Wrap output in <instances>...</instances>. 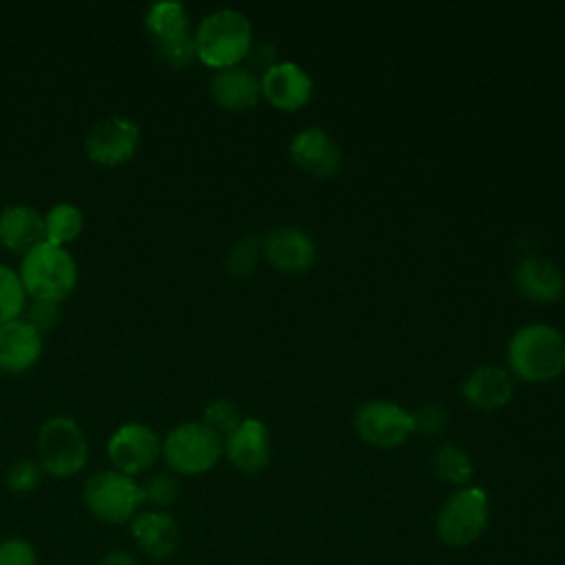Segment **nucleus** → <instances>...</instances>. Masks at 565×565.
<instances>
[{
  "label": "nucleus",
  "instance_id": "obj_1",
  "mask_svg": "<svg viewBox=\"0 0 565 565\" xmlns=\"http://www.w3.org/2000/svg\"><path fill=\"white\" fill-rule=\"evenodd\" d=\"M194 42L196 57L205 66L214 71L238 66L254 44L252 24L236 9H216L199 22Z\"/></svg>",
  "mask_w": 565,
  "mask_h": 565
},
{
  "label": "nucleus",
  "instance_id": "obj_2",
  "mask_svg": "<svg viewBox=\"0 0 565 565\" xmlns=\"http://www.w3.org/2000/svg\"><path fill=\"white\" fill-rule=\"evenodd\" d=\"M514 375L527 382H550L565 371V338L550 324L521 327L508 344Z\"/></svg>",
  "mask_w": 565,
  "mask_h": 565
},
{
  "label": "nucleus",
  "instance_id": "obj_3",
  "mask_svg": "<svg viewBox=\"0 0 565 565\" xmlns=\"http://www.w3.org/2000/svg\"><path fill=\"white\" fill-rule=\"evenodd\" d=\"M18 276L26 296L62 302L77 285V263L66 247L44 241L22 256Z\"/></svg>",
  "mask_w": 565,
  "mask_h": 565
},
{
  "label": "nucleus",
  "instance_id": "obj_4",
  "mask_svg": "<svg viewBox=\"0 0 565 565\" xmlns=\"http://www.w3.org/2000/svg\"><path fill=\"white\" fill-rule=\"evenodd\" d=\"M88 441L79 424L71 417H49L38 430V463L55 479L75 477L86 468Z\"/></svg>",
  "mask_w": 565,
  "mask_h": 565
},
{
  "label": "nucleus",
  "instance_id": "obj_5",
  "mask_svg": "<svg viewBox=\"0 0 565 565\" xmlns=\"http://www.w3.org/2000/svg\"><path fill=\"white\" fill-rule=\"evenodd\" d=\"M88 512L108 525L130 523L143 505L141 483L117 470H99L90 475L82 490Z\"/></svg>",
  "mask_w": 565,
  "mask_h": 565
},
{
  "label": "nucleus",
  "instance_id": "obj_6",
  "mask_svg": "<svg viewBox=\"0 0 565 565\" xmlns=\"http://www.w3.org/2000/svg\"><path fill=\"white\" fill-rule=\"evenodd\" d=\"M221 455L223 441L201 422H183L161 439V457L174 475H203L218 463Z\"/></svg>",
  "mask_w": 565,
  "mask_h": 565
},
{
  "label": "nucleus",
  "instance_id": "obj_7",
  "mask_svg": "<svg viewBox=\"0 0 565 565\" xmlns=\"http://www.w3.org/2000/svg\"><path fill=\"white\" fill-rule=\"evenodd\" d=\"M488 519L490 503L486 490L463 486L444 501L437 514V534L450 547H466L486 532Z\"/></svg>",
  "mask_w": 565,
  "mask_h": 565
},
{
  "label": "nucleus",
  "instance_id": "obj_8",
  "mask_svg": "<svg viewBox=\"0 0 565 565\" xmlns=\"http://www.w3.org/2000/svg\"><path fill=\"white\" fill-rule=\"evenodd\" d=\"M141 141V130L135 119L126 115H108L97 119L84 139L86 154L93 163L115 168L128 163Z\"/></svg>",
  "mask_w": 565,
  "mask_h": 565
},
{
  "label": "nucleus",
  "instance_id": "obj_9",
  "mask_svg": "<svg viewBox=\"0 0 565 565\" xmlns=\"http://www.w3.org/2000/svg\"><path fill=\"white\" fill-rule=\"evenodd\" d=\"M113 470L137 477L150 470L161 457V437L157 430L141 422L121 424L106 444Z\"/></svg>",
  "mask_w": 565,
  "mask_h": 565
},
{
  "label": "nucleus",
  "instance_id": "obj_10",
  "mask_svg": "<svg viewBox=\"0 0 565 565\" xmlns=\"http://www.w3.org/2000/svg\"><path fill=\"white\" fill-rule=\"evenodd\" d=\"M355 433L362 441L375 448H395L415 433L413 415L395 402L371 399L355 411Z\"/></svg>",
  "mask_w": 565,
  "mask_h": 565
},
{
  "label": "nucleus",
  "instance_id": "obj_11",
  "mask_svg": "<svg viewBox=\"0 0 565 565\" xmlns=\"http://www.w3.org/2000/svg\"><path fill=\"white\" fill-rule=\"evenodd\" d=\"M313 93V82L307 71L294 62L274 64L260 77V95L278 110H300Z\"/></svg>",
  "mask_w": 565,
  "mask_h": 565
},
{
  "label": "nucleus",
  "instance_id": "obj_12",
  "mask_svg": "<svg viewBox=\"0 0 565 565\" xmlns=\"http://www.w3.org/2000/svg\"><path fill=\"white\" fill-rule=\"evenodd\" d=\"M263 258L287 274H305L313 267L316 245L298 227H274L265 238H260Z\"/></svg>",
  "mask_w": 565,
  "mask_h": 565
},
{
  "label": "nucleus",
  "instance_id": "obj_13",
  "mask_svg": "<svg viewBox=\"0 0 565 565\" xmlns=\"http://www.w3.org/2000/svg\"><path fill=\"white\" fill-rule=\"evenodd\" d=\"M291 161L316 179H331L342 168L340 146L320 128L298 132L289 143Z\"/></svg>",
  "mask_w": 565,
  "mask_h": 565
},
{
  "label": "nucleus",
  "instance_id": "obj_14",
  "mask_svg": "<svg viewBox=\"0 0 565 565\" xmlns=\"http://www.w3.org/2000/svg\"><path fill=\"white\" fill-rule=\"evenodd\" d=\"M223 452L227 455L230 463L245 475L265 470L271 457L267 426L260 419L245 417L238 428L223 441Z\"/></svg>",
  "mask_w": 565,
  "mask_h": 565
},
{
  "label": "nucleus",
  "instance_id": "obj_15",
  "mask_svg": "<svg viewBox=\"0 0 565 565\" xmlns=\"http://www.w3.org/2000/svg\"><path fill=\"white\" fill-rule=\"evenodd\" d=\"M44 342L42 333L24 318L0 324V371L9 375L26 373L38 364Z\"/></svg>",
  "mask_w": 565,
  "mask_h": 565
},
{
  "label": "nucleus",
  "instance_id": "obj_16",
  "mask_svg": "<svg viewBox=\"0 0 565 565\" xmlns=\"http://www.w3.org/2000/svg\"><path fill=\"white\" fill-rule=\"evenodd\" d=\"M130 534L137 547L152 561H166L179 550L181 532L170 512L139 510L130 521Z\"/></svg>",
  "mask_w": 565,
  "mask_h": 565
},
{
  "label": "nucleus",
  "instance_id": "obj_17",
  "mask_svg": "<svg viewBox=\"0 0 565 565\" xmlns=\"http://www.w3.org/2000/svg\"><path fill=\"white\" fill-rule=\"evenodd\" d=\"M44 241V214H40L35 207L13 203L0 210V243L9 252L24 256Z\"/></svg>",
  "mask_w": 565,
  "mask_h": 565
},
{
  "label": "nucleus",
  "instance_id": "obj_18",
  "mask_svg": "<svg viewBox=\"0 0 565 565\" xmlns=\"http://www.w3.org/2000/svg\"><path fill=\"white\" fill-rule=\"evenodd\" d=\"M210 95L225 110H249L263 97L260 77L247 66L221 68L210 79Z\"/></svg>",
  "mask_w": 565,
  "mask_h": 565
},
{
  "label": "nucleus",
  "instance_id": "obj_19",
  "mask_svg": "<svg viewBox=\"0 0 565 565\" xmlns=\"http://www.w3.org/2000/svg\"><path fill=\"white\" fill-rule=\"evenodd\" d=\"M514 282L519 291L534 302H556L565 289L561 269L541 256L523 258L514 269Z\"/></svg>",
  "mask_w": 565,
  "mask_h": 565
},
{
  "label": "nucleus",
  "instance_id": "obj_20",
  "mask_svg": "<svg viewBox=\"0 0 565 565\" xmlns=\"http://www.w3.org/2000/svg\"><path fill=\"white\" fill-rule=\"evenodd\" d=\"M463 397L475 408L497 411L512 397V377L497 364H481L466 377Z\"/></svg>",
  "mask_w": 565,
  "mask_h": 565
},
{
  "label": "nucleus",
  "instance_id": "obj_21",
  "mask_svg": "<svg viewBox=\"0 0 565 565\" xmlns=\"http://www.w3.org/2000/svg\"><path fill=\"white\" fill-rule=\"evenodd\" d=\"M146 31L152 35L154 42L172 40L183 33H190V18L188 9L177 0L154 2L143 13Z\"/></svg>",
  "mask_w": 565,
  "mask_h": 565
},
{
  "label": "nucleus",
  "instance_id": "obj_22",
  "mask_svg": "<svg viewBox=\"0 0 565 565\" xmlns=\"http://www.w3.org/2000/svg\"><path fill=\"white\" fill-rule=\"evenodd\" d=\"M84 230V214L75 203H55L44 214L46 243L64 247L75 241Z\"/></svg>",
  "mask_w": 565,
  "mask_h": 565
},
{
  "label": "nucleus",
  "instance_id": "obj_23",
  "mask_svg": "<svg viewBox=\"0 0 565 565\" xmlns=\"http://www.w3.org/2000/svg\"><path fill=\"white\" fill-rule=\"evenodd\" d=\"M433 470L439 479L455 486H463L472 477V461L459 446L444 444L437 448L433 457Z\"/></svg>",
  "mask_w": 565,
  "mask_h": 565
},
{
  "label": "nucleus",
  "instance_id": "obj_24",
  "mask_svg": "<svg viewBox=\"0 0 565 565\" xmlns=\"http://www.w3.org/2000/svg\"><path fill=\"white\" fill-rule=\"evenodd\" d=\"M26 305V291L18 276V269L0 263V324L22 316Z\"/></svg>",
  "mask_w": 565,
  "mask_h": 565
},
{
  "label": "nucleus",
  "instance_id": "obj_25",
  "mask_svg": "<svg viewBox=\"0 0 565 565\" xmlns=\"http://www.w3.org/2000/svg\"><path fill=\"white\" fill-rule=\"evenodd\" d=\"M179 492H181V486H179L177 477L170 472L150 475L141 483V497H143V503L148 505V510L168 512V508L177 503Z\"/></svg>",
  "mask_w": 565,
  "mask_h": 565
},
{
  "label": "nucleus",
  "instance_id": "obj_26",
  "mask_svg": "<svg viewBox=\"0 0 565 565\" xmlns=\"http://www.w3.org/2000/svg\"><path fill=\"white\" fill-rule=\"evenodd\" d=\"M241 422H243V417H241L238 408L234 406V402H230V399L210 402L205 406L203 419H201V424L207 430H212L221 441H225L238 428Z\"/></svg>",
  "mask_w": 565,
  "mask_h": 565
},
{
  "label": "nucleus",
  "instance_id": "obj_27",
  "mask_svg": "<svg viewBox=\"0 0 565 565\" xmlns=\"http://www.w3.org/2000/svg\"><path fill=\"white\" fill-rule=\"evenodd\" d=\"M260 256H263L260 238H256V236H245V238L236 241V243L227 249L225 269H227L234 278H245V276H249V274L256 269Z\"/></svg>",
  "mask_w": 565,
  "mask_h": 565
},
{
  "label": "nucleus",
  "instance_id": "obj_28",
  "mask_svg": "<svg viewBox=\"0 0 565 565\" xmlns=\"http://www.w3.org/2000/svg\"><path fill=\"white\" fill-rule=\"evenodd\" d=\"M157 55L172 68H185L196 60V42L194 33H183L172 40L154 42Z\"/></svg>",
  "mask_w": 565,
  "mask_h": 565
},
{
  "label": "nucleus",
  "instance_id": "obj_29",
  "mask_svg": "<svg viewBox=\"0 0 565 565\" xmlns=\"http://www.w3.org/2000/svg\"><path fill=\"white\" fill-rule=\"evenodd\" d=\"M42 468L38 461L33 459H18L15 463L9 466L7 470V488L15 494H26L33 492L40 483H42Z\"/></svg>",
  "mask_w": 565,
  "mask_h": 565
},
{
  "label": "nucleus",
  "instance_id": "obj_30",
  "mask_svg": "<svg viewBox=\"0 0 565 565\" xmlns=\"http://www.w3.org/2000/svg\"><path fill=\"white\" fill-rule=\"evenodd\" d=\"M24 320L29 324H33L40 333L51 331L53 327H57L60 318H62V302L55 300H42V298H31L24 305Z\"/></svg>",
  "mask_w": 565,
  "mask_h": 565
},
{
  "label": "nucleus",
  "instance_id": "obj_31",
  "mask_svg": "<svg viewBox=\"0 0 565 565\" xmlns=\"http://www.w3.org/2000/svg\"><path fill=\"white\" fill-rule=\"evenodd\" d=\"M0 565H38V552L26 539L9 536L0 541Z\"/></svg>",
  "mask_w": 565,
  "mask_h": 565
},
{
  "label": "nucleus",
  "instance_id": "obj_32",
  "mask_svg": "<svg viewBox=\"0 0 565 565\" xmlns=\"http://www.w3.org/2000/svg\"><path fill=\"white\" fill-rule=\"evenodd\" d=\"M413 415V426H415V430H419V433H424V435H435V433H439L441 428H444V424H446V413L439 408V406H435V404H426V406H419L415 413H411Z\"/></svg>",
  "mask_w": 565,
  "mask_h": 565
},
{
  "label": "nucleus",
  "instance_id": "obj_33",
  "mask_svg": "<svg viewBox=\"0 0 565 565\" xmlns=\"http://www.w3.org/2000/svg\"><path fill=\"white\" fill-rule=\"evenodd\" d=\"M245 60H249L252 66H256V68H260L265 73V71H269L276 64V49L269 42L252 44V49H249Z\"/></svg>",
  "mask_w": 565,
  "mask_h": 565
},
{
  "label": "nucleus",
  "instance_id": "obj_34",
  "mask_svg": "<svg viewBox=\"0 0 565 565\" xmlns=\"http://www.w3.org/2000/svg\"><path fill=\"white\" fill-rule=\"evenodd\" d=\"M102 565H139L137 556L126 550H110L104 554Z\"/></svg>",
  "mask_w": 565,
  "mask_h": 565
}]
</instances>
